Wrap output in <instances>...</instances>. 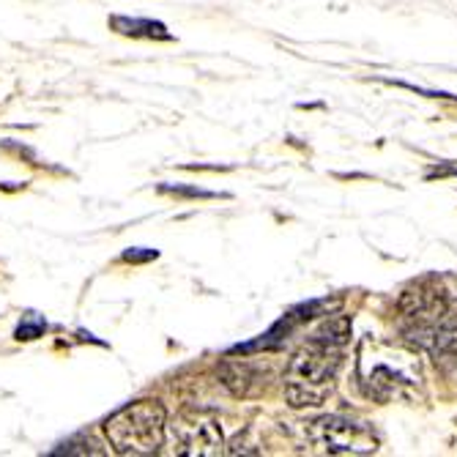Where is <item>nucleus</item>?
<instances>
[{"mask_svg":"<svg viewBox=\"0 0 457 457\" xmlns=\"http://www.w3.org/2000/svg\"><path fill=\"white\" fill-rule=\"evenodd\" d=\"M397 326L403 340L425 351L441 370L457 364V296L441 277H422L403 290Z\"/></svg>","mask_w":457,"mask_h":457,"instance_id":"nucleus-1","label":"nucleus"},{"mask_svg":"<svg viewBox=\"0 0 457 457\" xmlns=\"http://www.w3.org/2000/svg\"><path fill=\"white\" fill-rule=\"evenodd\" d=\"M351 335L348 318L337 315L312 331L285 370V397L294 408L320 405L343 367V348Z\"/></svg>","mask_w":457,"mask_h":457,"instance_id":"nucleus-2","label":"nucleus"},{"mask_svg":"<svg viewBox=\"0 0 457 457\" xmlns=\"http://www.w3.org/2000/svg\"><path fill=\"white\" fill-rule=\"evenodd\" d=\"M356 381L376 403H413L425 392L417 348L381 337H364L356 351Z\"/></svg>","mask_w":457,"mask_h":457,"instance_id":"nucleus-3","label":"nucleus"},{"mask_svg":"<svg viewBox=\"0 0 457 457\" xmlns=\"http://www.w3.org/2000/svg\"><path fill=\"white\" fill-rule=\"evenodd\" d=\"M104 433L118 454H156L168 433V413L159 400H137L115 411Z\"/></svg>","mask_w":457,"mask_h":457,"instance_id":"nucleus-4","label":"nucleus"},{"mask_svg":"<svg viewBox=\"0 0 457 457\" xmlns=\"http://www.w3.org/2000/svg\"><path fill=\"white\" fill-rule=\"evenodd\" d=\"M304 433L310 444L328 454H372L378 452L381 444L372 425L353 417H343V413H328V417L310 422Z\"/></svg>","mask_w":457,"mask_h":457,"instance_id":"nucleus-5","label":"nucleus"},{"mask_svg":"<svg viewBox=\"0 0 457 457\" xmlns=\"http://www.w3.org/2000/svg\"><path fill=\"white\" fill-rule=\"evenodd\" d=\"M164 436H170L176 454L187 457H214L225 446L222 428L209 413H181Z\"/></svg>","mask_w":457,"mask_h":457,"instance_id":"nucleus-6","label":"nucleus"},{"mask_svg":"<svg viewBox=\"0 0 457 457\" xmlns=\"http://www.w3.org/2000/svg\"><path fill=\"white\" fill-rule=\"evenodd\" d=\"M110 28L118 30L120 36L132 38H156V41H173V33L168 25L156 20H140V17H110Z\"/></svg>","mask_w":457,"mask_h":457,"instance_id":"nucleus-7","label":"nucleus"},{"mask_svg":"<svg viewBox=\"0 0 457 457\" xmlns=\"http://www.w3.org/2000/svg\"><path fill=\"white\" fill-rule=\"evenodd\" d=\"M61 454H69V457H102L104 454V449H102V444L94 438V436H88V433H77V436H69L66 441H61L55 449H50V457H61Z\"/></svg>","mask_w":457,"mask_h":457,"instance_id":"nucleus-8","label":"nucleus"},{"mask_svg":"<svg viewBox=\"0 0 457 457\" xmlns=\"http://www.w3.org/2000/svg\"><path fill=\"white\" fill-rule=\"evenodd\" d=\"M45 328H47V320L41 318L38 312H28L25 318H22V323L17 326V340H36V337H41L45 335Z\"/></svg>","mask_w":457,"mask_h":457,"instance_id":"nucleus-9","label":"nucleus"},{"mask_svg":"<svg viewBox=\"0 0 457 457\" xmlns=\"http://www.w3.org/2000/svg\"><path fill=\"white\" fill-rule=\"evenodd\" d=\"M159 192L176 195V197H217L214 192H205V189H197V187H179V184H162Z\"/></svg>","mask_w":457,"mask_h":457,"instance_id":"nucleus-10","label":"nucleus"},{"mask_svg":"<svg viewBox=\"0 0 457 457\" xmlns=\"http://www.w3.org/2000/svg\"><path fill=\"white\" fill-rule=\"evenodd\" d=\"M159 253L156 249H145V246H132L127 249V253L120 255V261H127V263H148V261H156Z\"/></svg>","mask_w":457,"mask_h":457,"instance_id":"nucleus-11","label":"nucleus"}]
</instances>
